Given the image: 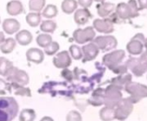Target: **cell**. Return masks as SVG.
<instances>
[{"instance_id":"cell-1","label":"cell","mask_w":147,"mask_h":121,"mask_svg":"<svg viewBox=\"0 0 147 121\" xmlns=\"http://www.w3.org/2000/svg\"><path fill=\"white\" fill-rule=\"evenodd\" d=\"M18 112L19 106L13 97H0V121H12Z\"/></svg>"},{"instance_id":"cell-2","label":"cell","mask_w":147,"mask_h":121,"mask_svg":"<svg viewBox=\"0 0 147 121\" xmlns=\"http://www.w3.org/2000/svg\"><path fill=\"white\" fill-rule=\"evenodd\" d=\"M8 81L17 83L21 86H27L30 82L29 75L24 71L18 69L17 67H13L12 69L10 71L8 75L6 76Z\"/></svg>"},{"instance_id":"cell-3","label":"cell","mask_w":147,"mask_h":121,"mask_svg":"<svg viewBox=\"0 0 147 121\" xmlns=\"http://www.w3.org/2000/svg\"><path fill=\"white\" fill-rule=\"evenodd\" d=\"M95 36V32L92 27H87L83 29H77L74 31L73 37L77 43L84 44L88 42L94 40Z\"/></svg>"},{"instance_id":"cell-4","label":"cell","mask_w":147,"mask_h":121,"mask_svg":"<svg viewBox=\"0 0 147 121\" xmlns=\"http://www.w3.org/2000/svg\"><path fill=\"white\" fill-rule=\"evenodd\" d=\"M53 64L57 69H67L72 64V58L68 51H61L57 53L53 58Z\"/></svg>"},{"instance_id":"cell-5","label":"cell","mask_w":147,"mask_h":121,"mask_svg":"<svg viewBox=\"0 0 147 121\" xmlns=\"http://www.w3.org/2000/svg\"><path fill=\"white\" fill-rule=\"evenodd\" d=\"M94 43L102 50H109L114 48L117 44L116 39L113 36H99L94 40Z\"/></svg>"},{"instance_id":"cell-6","label":"cell","mask_w":147,"mask_h":121,"mask_svg":"<svg viewBox=\"0 0 147 121\" xmlns=\"http://www.w3.org/2000/svg\"><path fill=\"white\" fill-rule=\"evenodd\" d=\"M82 51L83 63L93 61L99 54V48L94 42L84 45L82 48Z\"/></svg>"},{"instance_id":"cell-7","label":"cell","mask_w":147,"mask_h":121,"mask_svg":"<svg viewBox=\"0 0 147 121\" xmlns=\"http://www.w3.org/2000/svg\"><path fill=\"white\" fill-rule=\"evenodd\" d=\"M26 58L30 63L40 64L44 60V52L37 48H30L26 51Z\"/></svg>"},{"instance_id":"cell-8","label":"cell","mask_w":147,"mask_h":121,"mask_svg":"<svg viewBox=\"0 0 147 121\" xmlns=\"http://www.w3.org/2000/svg\"><path fill=\"white\" fill-rule=\"evenodd\" d=\"M93 25L94 28L100 33H111L113 30V24L108 19H95Z\"/></svg>"},{"instance_id":"cell-9","label":"cell","mask_w":147,"mask_h":121,"mask_svg":"<svg viewBox=\"0 0 147 121\" xmlns=\"http://www.w3.org/2000/svg\"><path fill=\"white\" fill-rule=\"evenodd\" d=\"M91 17L92 15L89 12V11L86 8H82V9H77L75 11L74 19H75V22L78 25H84L88 22Z\"/></svg>"},{"instance_id":"cell-10","label":"cell","mask_w":147,"mask_h":121,"mask_svg":"<svg viewBox=\"0 0 147 121\" xmlns=\"http://www.w3.org/2000/svg\"><path fill=\"white\" fill-rule=\"evenodd\" d=\"M20 29V23L14 18H7L3 22V30L8 35H13L18 32Z\"/></svg>"},{"instance_id":"cell-11","label":"cell","mask_w":147,"mask_h":121,"mask_svg":"<svg viewBox=\"0 0 147 121\" xmlns=\"http://www.w3.org/2000/svg\"><path fill=\"white\" fill-rule=\"evenodd\" d=\"M6 11L11 16H18L23 13L24 5L19 0H11L6 5Z\"/></svg>"},{"instance_id":"cell-12","label":"cell","mask_w":147,"mask_h":121,"mask_svg":"<svg viewBox=\"0 0 147 121\" xmlns=\"http://www.w3.org/2000/svg\"><path fill=\"white\" fill-rule=\"evenodd\" d=\"M32 40H33L32 34L27 30H20L16 35V42H18L22 46L29 45L32 42Z\"/></svg>"},{"instance_id":"cell-13","label":"cell","mask_w":147,"mask_h":121,"mask_svg":"<svg viewBox=\"0 0 147 121\" xmlns=\"http://www.w3.org/2000/svg\"><path fill=\"white\" fill-rule=\"evenodd\" d=\"M13 63L5 57H0V75L6 77L13 68Z\"/></svg>"},{"instance_id":"cell-14","label":"cell","mask_w":147,"mask_h":121,"mask_svg":"<svg viewBox=\"0 0 147 121\" xmlns=\"http://www.w3.org/2000/svg\"><path fill=\"white\" fill-rule=\"evenodd\" d=\"M78 3L76 0H63L61 3V10L65 14H72L77 10Z\"/></svg>"},{"instance_id":"cell-15","label":"cell","mask_w":147,"mask_h":121,"mask_svg":"<svg viewBox=\"0 0 147 121\" xmlns=\"http://www.w3.org/2000/svg\"><path fill=\"white\" fill-rule=\"evenodd\" d=\"M16 44H17V42L14 38H7L5 40V42L0 45V50L3 54H11L16 48Z\"/></svg>"},{"instance_id":"cell-16","label":"cell","mask_w":147,"mask_h":121,"mask_svg":"<svg viewBox=\"0 0 147 121\" xmlns=\"http://www.w3.org/2000/svg\"><path fill=\"white\" fill-rule=\"evenodd\" d=\"M19 121H34L36 118V113L34 109L25 108L19 113Z\"/></svg>"},{"instance_id":"cell-17","label":"cell","mask_w":147,"mask_h":121,"mask_svg":"<svg viewBox=\"0 0 147 121\" xmlns=\"http://www.w3.org/2000/svg\"><path fill=\"white\" fill-rule=\"evenodd\" d=\"M42 22V17L39 12H30L26 16V23L30 27L39 26Z\"/></svg>"},{"instance_id":"cell-18","label":"cell","mask_w":147,"mask_h":121,"mask_svg":"<svg viewBox=\"0 0 147 121\" xmlns=\"http://www.w3.org/2000/svg\"><path fill=\"white\" fill-rule=\"evenodd\" d=\"M57 28V24L53 20H45L41 22L40 24V30L44 33H53Z\"/></svg>"},{"instance_id":"cell-19","label":"cell","mask_w":147,"mask_h":121,"mask_svg":"<svg viewBox=\"0 0 147 121\" xmlns=\"http://www.w3.org/2000/svg\"><path fill=\"white\" fill-rule=\"evenodd\" d=\"M11 88H14L16 95H18V96H28V97L31 96V91H30V88L25 87L24 86L18 85L17 83H14V82H11Z\"/></svg>"},{"instance_id":"cell-20","label":"cell","mask_w":147,"mask_h":121,"mask_svg":"<svg viewBox=\"0 0 147 121\" xmlns=\"http://www.w3.org/2000/svg\"><path fill=\"white\" fill-rule=\"evenodd\" d=\"M58 14V9L54 5H47L42 12V16L47 19H52L55 17H56Z\"/></svg>"},{"instance_id":"cell-21","label":"cell","mask_w":147,"mask_h":121,"mask_svg":"<svg viewBox=\"0 0 147 121\" xmlns=\"http://www.w3.org/2000/svg\"><path fill=\"white\" fill-rule=\"evenodd\" d=\"M113 10V5L109 3H104L97 5V11L99 16L104 17L108 16Z\"/></svg>"},{"instance_id":"cell-22","label":"cell","mask_w":147,"mask_h":121,"mask_svg":"<svg viewBox=\"0 0 147 121\" xmlns=\"http://www.w3.org/2000/svg\"><path fill=\"white\" fill-rule=\"evenodd\" d=\"M46 0H30L29 8L32 12H40L43 10Z\"/></svg>"},{"instance_id":"cell-23","label":"cell","mask_w":147,"mask_h":121,"mask_svg":"<svg viewBox=\"0 0 147 121\" xmlns=\"http://www.w3.org/2000/svg\"><path fill=\"white\" fill-rule=\"evenodd\" d=\"M52 42V36L49 34L47 33H43V34H40L37 37H36V43L39 47L42 48H46L48 45H49Z\"/></svg>"},{"instance_id":"cell-24","label":"cell","mask_w":147,"mask_h":121,"mask_svg":"<svg viewBox=\"0 0 147 121\" xmlns=\"http://www.w3.org/2000/svg\"><path fill=\"white\" fill-rule=\"evenodd\" d=\"M117 13L122 18H127L129 17H132L131 10L129 5L125 4H119L117 7Z\"/></svg>"},{"instance_id":"cell-25","label":"cell","mask_w":147,"mask_h":121,"mask_svg":"<svg viewBox=\"0 0 147 121\" xmlns=\"http://www.w3.org/2000/svg\"><path fill=\"white\" fill-rule=\"evenodd\" d=\"M123 52L121 51H117V52H113L112 54H107L106 56H104L103 58V61L104 63L107 65H109L111 63H113L115 62L116 60H119L121 57H123Z\"/></svg>"},{"instance_id":"cell-26","label":"cell","mask_w":147,"mask_h":121,"mask_svg":"<svg viewBox=\"0 0 147 121\" xmlns=\"http://www.w3.org/2000/svg\"><path fill=\"white\" fill-rule=\"evenodd\" d=\"M69 54L75 60H81L82 58V48L77 45H71L69 47Z\"/></svg>"},{"instance_id":"cell-27","label":"cell","mask_w":147,"mask_h":121,"mask_svg":"<svg viewBox=\"0 0 147 121\" xmlns=\"http://www.w3.org/2000/svg\"><path fill=\"white\" fill-rule=\"evenodd\" d=\"M59 48H60L59 43L52 41V42L49 45H48L46 48H44V54H46L48 55H54L58 52Z\"/></svg>"},{"instance_id":"cell-28","label":"cell","mask_w":147,"mask_h":121,"mask_svg":"<svg viewBox=\"0 0 147 121\" xmlns=\"http://www.w3.org/2000/svg\"><path fill=\"white\" fill-rule=\"evenodd\" d=\"M11 93V85L8 81L0 78V95H6Z\"/></svg>"},{"instance_id":"cell-29","label":"cell","mask_w":147,"mask_h":121,"mask_svg":"<svg viewBox=\"0 0 147 121\" xmlns=\"http://www.w3.org/2000/svg\"><path fill=\"white\" fill-rule=\"evenodd\" d=\"M66 121H82V117L78 111L72 110L67 114Z\"/></svg>"},{"instance_id":"cell-30","label":"cell","mask_w":147,"mask_h":121,"mask_svg":"<svg viewBox=\"0 0 147 121\" xmlns=\"http://www.w3.org/2000/svg\"><path fill=\"white\" fill-rule=\"evenodd\" d=\"M61 76L64 78V79H66L67 81H72L73 80V73H72V71H70L68 69H64L62 71H61Z\"/></svg>"},{"instance_id":"cell-31","label":"cell","mask_w":147,"mask_h":121,"mask_svg":"<svg viewBox=\"0 0 147 121\" xmlns=\"http://www.w3.org/2000/svg\"><path fill=\"white\" fill-rule=\"evenodd\" d=\"M78 5H81L83 8H88L92 5L93 4V0H78L77 1Z\"/></svg>"},{"instance_id":"cell-32","label":"cell","mask_w":147,"mask_h":121,"mask_svg":"<svg viewBox=\"0 0 147 121\" xmlns=\"http://www.w3.org/2000/svg\"><path fill=\"white\" fill-rule=\"evenodd\" d=\"M139 4H140V8L144 9L147 7V0H139Z\"/></svg>"},{"instance_id":"cell-33","label":"cell","mask_w":147,"mask_h":121,"mask_svg":"<svg viewBox=\"0 0 147 121\" xmlns=\"http://www.w3.org/2000/svg\"><path fill=\"white\" fill-rule=\"evenodd\" d=\"M40 121H55V120L51 117H49V116H44L43 118H42L40 119Z\"/></svg>"},{"instance_id":"cell-34","label":"cell","mask_w":147,"mask_h":121,"mask_svg":"<svg viewBox=\"0 0 147 121\" xmlns=\"http://www.w3.org/2000/svg\"><path fill=\"white\" fill-rule=\"evenodd\" d=\"M5 40V34L3 32L0 31V45H1Z\"/></svg>"},{"instance_id":"cell-35","label":"cell","mask_w":147,"mask_h":121,"mask_svg":"<svg viewBox=\"0 0 147 121\" xmlns=\"http://www.w3.org/2000/svg\"><path fill=\"white\" fill-rule=\"evenodd\" d=\"M94 1H96V2H103L104 0H94Z\"/></svg>"},{"instance_id":"cell-36","label":"cell","mask_w":147,"mask_h":121,"mask_svg":"<svg viewBox=\"0 0 147 121\" xmlns=\"http://www.w3.org/2000/svg\"><path fill=\"white\" fill-rule=\"evenodd\" d=\"M0 23H1V20H0Z\"/></svg>"}]
</instances>
